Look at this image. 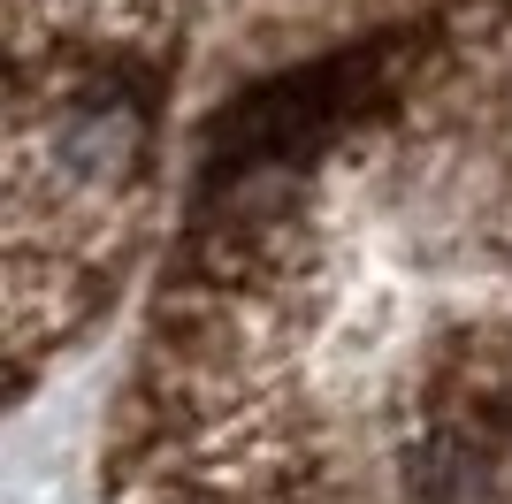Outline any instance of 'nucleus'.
<instances>
[{"label": "nucleus", "mask_w": 512, "mask_h": 504, "mask_svg": "<svg viewBox=\"0 0 512 504\" xmlns=\"http://www.w3.org/2000/svg\"><path fill=\"white\" fill-rule=\"evenodd\" d=\"M428 39L421 31H375L337 54L283 69V77L237 92L214 107L207 138H199V176H245V168H306L329 153L352 123H367V107L406 100L413 69H421Z\"/></svg>", "instance_id": "1"}, {"label": "nucleus", "mask_w": 512, "mask_h": 504, "mask_svg": "<svg viewBox=\"0 0 512 504\" xmlns=\"http://www.w3.org/2000/svg\"><path fill=\"white\" fill-rule=\"evenodd\" d=\"M406 482H413V504H505V474H497L482 420H428L413 436Z\"/></svg>", "instance_id": "2"}, {"label": "nucleus", "mask_w": 512, "mask_h": 504, "mask_svg": "<svg viewBox=\"0 0 512 504\" xmlns=\"http://www.w3.org/2000/svg\"><path fill=\"white\" fill-rule=\"evenodd\" d=\"M169 504H245V497H230V489H192V497H169Z\"/></svg>", "instance_id": "3"}]
</instances>
